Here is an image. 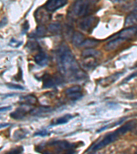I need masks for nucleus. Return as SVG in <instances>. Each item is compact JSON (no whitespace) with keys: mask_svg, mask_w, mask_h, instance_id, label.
<instances>
[{"mask_svg":"<svg viewBox=\"0 0 137 154\" xmlns=\"http://www.w3.org/2000/svg\"><path fill=\"white\" fill-rule=\"evenodd\" d=\"M123 41H124V40L123 39H121V38L117 37V38H115V39H114L113 40H111V41H110L109 43H108L105 46V49H106V51L115 50V49L118 47L119 45H121Z\"/></svg>","mask_w":137,"mask_h":154,"instance_id":"dca6fc26","label":"nucleus"},{"mask_svg":"<svg viewBox=\"0 0 137 154\" xmlns=\"http://www.w3.org/2000/svg\"><path fill=\"white\" fill-rule=\"evenodd\" d=\"M27 132H25L24 130H19L18 131H16L14 135V138L16 140H21L26 137Z\"/></svg>","mask_w":137,"mask_h":154,"instance_id":"b1692460","label":"nucleus"},{"mask_svg":"<svg viewBox=\"0 0 137 154\" xmlns=\"http://www.w3.org/2000/svg\"><path fill=\"white\" fill-rule=\"evenodd\" d=\"M85 40L84 36L80 32H75L72 36V43L76 47H81L83 42Z\"/></svg>","mask_w":137,"mask_h":154,"instance_id":"ddd939ff","label":"nucleus"},{"mask_svg":"<svg viewBox=\"0 0 137 154\" xmlns=\"http://www.w3.org/2000/svg\"><path fill=\"white\" fill-rule=\"evenodd\" d=\"M81 91H82V88L80 86H73L65 91V94L71 100L76 101L82 98L83 96Z\"/></svg>","mask_w":137,"mask_h":154,"instance_id":"423d86ee","label":"nucleus"},{"mask_svg":"<svg viewBox=\"0 0 137 154\" xmlns=\"http://www.w3.org/2000/svg\"><path fill=\"white\" fill-rule=\"evenodd\" d=\"M6 86L9 88L10 89H15V90H21V91H24V87L22 86L18 85V84H7Z\"/></svg>","mask_w":137,"mask_h":154,"instance_id":"393cba45","label":"nucleus"},{"mask_svg":"<svg viewBox=\"0 0 137 154\" xmlns=\"http://www.w3.org/2000/svg\"><path fill=\"white\" fill-rule=\"evenodd\" d=\"M99 19L96 17L89 16L84 17L79 23V27L81 30L86 32H90L97 26Z\"/></svg>","mask_w":137,"mask_h":154,"instance_id":"7ed1b4c3","label":"nucleus"},{"mask_svg":"<svg viewBox=\"0 0 137 154\" xmlns=\"http://www.w3.org/2000/svg\"><path fill=\"white\" fill-rule=\"evenodd\" d=\"M46 30L43 25H39L35 31V34H34V37H42L45 34Z\"/></svg>","mask_w":137,"mask_h":154,"instance_id":"5701e85b","label":"nucleus"},{"mask_svg":"<svg viewBox=\"0 0 137 154\" xmlns=\"http://www.w3.org/2000/svg\"><path fill=\"white\" fill-rule=\"evenodd\" d=\"M135 24H137V8L126 17L125 21V26H132Z\"/></svg>","mask_w":137,"mask_h":154,"instance_id":"2eb2a0df","label":"nucleus"},{"mask_svg":"<svg viewBox=\"0 0 137 154\" xmlns=\"http://www.w3.org/2000/svg\"><path fill=\"white\" fill-rule=\"evenodd\" d=\"M62 27L61 23L58 22H54L51 23L48 26V31L50 33L54 34H58L61 32Z\"/></svg>","mask_w":137,"mask_h":154,"instance_id":"a211bd4d","label":"nucleus"},{"mask_svg":"<svg viewBox=\"0 0 137 154\" xmlns=\"http://www.w3.org/2000/svg\"><path fill=\"white\" fill-rule=\"evenodd\" d=\"M43 88L54 87L56 85H59L63 82L62 77L57 75H51L49 74H45L42 77Z\"/></svg>","mask_w":137,"mask_h":154,"instance_id":"39448f33","label":"nucleus"},{"mask_svg":"<svg viewBox=\"0 0 137 154\" xmlns=\"http://www.w3.org/2000/svg\"><path fill=\"white\" fill-rule=\"evenodd\" d=\"M136 75H137V72H135V73H133V74H132V75H130V76H129V77H127V78L125 79L124 82H128V81H130L131 79H132V78H133V77H136Z\"/></svg>","mask_w":137,"mask_h":154,"instance_id":"c85d7f7f","label":"nucleus"},{"mask_svg":"<svg viewBox=\"0 0 137 154\" xmlns=\"http://www.w3.org/2000/svg\"><path fill=\"white\" fill-rule=\"evenodd\" d=\"M34 61L38 65L40 66V67H44L48 64L49 58H48L47 54H46L45 52H40L34 57Z\"/></svg>","mask_w":137,"mask_h":154,"instance_id":"1a4fd4ad","label":"nucleus"},{"mask_svg":"<svg viewBox=\"0 0 137 154\" xmlns=\"http://www.w3.org/2000/svg\"><path fill=\"white\" fill-rule=\"evenodd\" d=\"M22 101H24V104H28V106H29V105H34L37 102L36 97H34V95H28V96L24 97Z\"/></svg>","mask_w":137,"mask_h":154,"instance_id":"412c9836","label":"nucleus"},{"mask_svg":"<svg viewBox=\"0 0 137 154\" xmlns=\"http://www.w3.org/2000/svg\"><path fill=\"white\" fill-rule=\"evenodd\" d=\"M24 149H23L22 147H19L17 148H15V149H13V150H11L10 151H9L8 153L6 154H22Z\"/></svg>","mask_w":137,"mask_h":154,"instance_id":"a878e982","label":"nucleus"},{"mask_svg":"<svg viewBox=\"0 0 137 154\" xmlns=\"http://www.w3.org/2000/svg\"><path fill=\"white\" fill-rule=\"evenodd\" d=\"M66 0H50L46 2L45 8L48 12H54L67 4Z\"/></svg>","mask_w":137,"mask_h":154,"instance_id":"0eeeda50","label":"nucleus"},{"mask_svg":"<svg viewBox=\"0 0 137 154\" xmlns=\"http://www.w3.org/2000/svg\"><path fill=\"white\" fill-rule=\"evenodd\" d=\"M89 154H97V153H90Z\"/></svg>","mask_w":137,"mask_h":154,"instance_id":"72a5a7b5","label":"nucleus"},{"mask_svg":"<svg viewBox=\"0 0 137 154\" xmlns=\"http://www.w3.org/2000/svg\"><path fill=\"white\" fill-rule=\"evenodd\" d=\"M96 58H84V62L86 67H94L96 65Z\"/></svg>","mask_w":137,"mask_h":154,"instance_id":"4be33fe9","label":"nucleus"},{"mask_svg":"<svg viewBox=\"0 0 137 154\" xmlns=\"http://www.w3.org/2000/svg\"><path fill=\"white\" fill-rule=\"evenodd\" d=\"M9 125V124H1V128H5V127L4 126H8Z\"/></svg>","mask_w":137,"mask_h":154,"instance_id":"473e14b6","label":"nucleus"},{"mask_svg":"<svg viewBox=\"0 0 137 154\" xmlns=\"http://www.w3.org/2000/svg\"><path fill=\"white\" fill-rule=\"evenodd\" d=\"M90 2L88 1H77L73 4L72 13L76 17H83L88 13Z\"/></svg>","mask_w":137,"mask_h":154,"instance_id":"20e7f679","label":"nucleus"},{"mask_svg":"<svg viewBox=\"0 0 137 154\" xmlns=\"http://www.w3.org/2000/svg\"><path fill=\"white\" fill-rule=\"evenodd\" d=\"M47 10H43V9H41L39 11V9L37 10L35 13V19H36L38 23H44L45 22H47L49 20V17L50 16L47 14Z\"/></svg>","mask_w":137,"mask_h":154,"instance_id":"9d476101","label":"nucleus"},{"mask_svg":"<svg viewBox=\"0 0 137 154\" xmlns=\"http://www.w3.org/2000/svg\"><path fill=\"white\" fill-rule=\"evenodd\" d=\"M65 154H74V151H73V150L72 149H71L67 150V151L65 152Z\"/></svg>","mask_w":137,"mask_h":154,"instance_id":"7c9ffc66","label":"nucleus"},{"mask_svg":"<svg viewBox=\"0 0 137 154\" xmlns=\"http://www.w3.org/2000/svg\"><path fill=\"white\" fill-rule=\"evenodd\" d=\"M43 154H54V153H52L51 152H50V151H45V152H43Z\"/></svg>","mask_w":137,"mask_h":154,"instance_id":"2f4dec72","label":"nucleus"},{"mask_svg":"<svg viewBox=\"0 0 137 154\" xmlns=\"http://www.w3.org/2000/svg\"><path fill=\"white\" fill-rule=\"evenodd\" d=\"M99 42V40L92 39V38H88V39H85V40L83 42L81 47H85L86 49H90L98 45Z\"/></svg>","mask_w":137,"mask_h":154,"instance_id":"6ab92c4d","label":"nucleus"},{"mask_svg":"<svg viewBox=\"0 0 137 154\" xmlns=\"http://www.w3.org/2000/svg\"><path fill=\"white\" fill-rule=\"evenodd\" d=\"M28 111V110H27L25 107H20V108H18L16 110L11 113L10 116L15 119H22L26 116Z\"/></svg>","mask_w":137,"mask_h":154,"instance_id":"f8f14e48","label":"nucleus"},{"mask_svg":"<svg viewBox=\"0 0 137 154\" xmlns=\"http://www.w3.org/2000/svg\"><path fill=\"white\" fill-rule=\"evenodd\" d=\"M137 34V26L130 27V28H125L124 30H121L120 32L117 34L118 38H120L123 40L130 39L132 37L136 36Z\"/></svg>","mask_w":137,"mask_h":154,"instance_id":"6e6552de","label":"nucleus"},{"mask_svg":"<svg viewBox=\"0 0 137 154\" xmlns=\"http://www.w3.org/2000/svg\"><path fill=\"white\" fill-rule=\"evenodd\" d=\"M58 67L65 77L73 80H80L86 78V75L82 71L71 51L65 45H61L57 50Z\"/></svg>","mask_w":137,"mask_h":154,"instance_id":"f257e3e1","label":"nucleus"},{"mask_svg":"<svg viewBox=\"0 0 137 154\" xmlns=\"http://www.w3.org/2000/svg\"><path fill=\"white\" fill-rule=\"evenodd\" d=\"M10 109H11V107L10 106H8V107H3V108H1V112H5V111L6 110H8Z\"/></svg>","mask_w":137,"mask_h":154,"instance_id":"c756f323","label":"nucleus"},{"mask_svg":"<svg viewBox=\"0 0 137 154\" xmlns=\"http://www.w3.org/2000/svg\"><path fill=\"white\" fill-rule=\"evenodd\" d=\"M135 126V123L134 121H130L127 123L126 124H125L124 125H123L121 128H119V129L116 130L115 131L111 133L108 134L106 136L103 138V140L99 142V143L96 144L95 145H94L93 147L90 148L89 150L91 151H98L103 149L104 147H105L106 146L110 145V144L114 143L116 141L118 138H119L121 136L123 135V134H126L127 132L129 131H131Z\"/></svg>","mask_w":137,"mask_h":154,"instance_id":"f03ea898","label":"nucleus"},{"mask_svg":"<svg viewBox=\"0 0 137 154\" xmlns=\"http://www.w3.org/2000/svg\"><path fill=\"white\" fill-rule=\"evenodd\" d=\"M123 73H117L114 75L110 76V77H108L106 78L102 79L101 84L104 86H108L111 84H113L119 78V77L122 75Z\"/></svg>","mask_w":137,"mask_h":154,"instance_id":"f3484780","label":"nucleus"},{"mask_svg":"<svg viewBox=\"0 0 137 154\" xmlns=\"http://www.w3.org/2000/svg\"><path fill=\"white\" fill-rule=\"evenodd\" d=\"M73 118V116L71 114H65L64 116H61L56 119V123L54 124H53L54 125H61V124H65L67 123H68L71 118Z\"/></svg>","mask_w":137,"mask_h":154,"instance_id":"aec40b11","label":"nucleus"},{"mask_svg":"<svg viewBox=\"0 0 137 154\" xmlns=\"http://www.w3.org/2000/svg\"><path fill=\"white\" fill-rule=\"evenodd\" d=\"M82 56L83 58H97L101 56V52L99 51L94 49H86L82 52Z\"/></svg>","mask_w":137,"mask_h":154,"instance_id":"4468645a","label":"nucleus"},{"mask_svg":"<svg viewBox=\"0 0 137 154\" xmlns=\"http://www.w3.org/2000/svg\"><path fill=\"white\" fill-rule=\"evenodd\" d=\"M21 44H22V42H18V41H17L15 39H12L11 40V41L10 43V46H12V47H16V45H17V46H20L21 45Z\"/></svg>","mask_w":137,"mask_h":154,"instance_id":"cd10ccee","label":"nucleus"},{"mask_svg":"<svg viewBox=\"0 0 137 154\" xmlns=\"http://www.w3.org/2000/svg\"><path fill=\"white\" fill-rule=\"evenodd\" d=\"M136 154H137V152H136Z\"/></svg>","mask_w":137,"mask_h":154,"instance_id":"f704fd0d","label":"nucleus"},{"mask_svg":"<svg viewBox=\"0 0 137 154\" xmlns=\"http://www.w3.org/2000/svg\"><path fill=\"white\" fill-rule=\"evenodd\" d=\"M52 146H55L58 151H63V150H69L72 149V144L65 141V140H58V141L54 142L51 143Z\"/></svg>","mask_w":137,"mask_h":154,"instance_id":"9b49d317","label":"nucleus"},{"mask_svg":"<svg viewBox=\"0 0 137 154\" xmlns=\"http://www.w3.org/2000/svg\"><path fill=\"white\" fill-rule=\"evenodd\" d=\"M49 133L48 132L46 131V130H43V131H40V132H36V133L34 134V136H47L49 135Z\"/></svg>","mask_w":137,"mask_h":154,"instance_id":"bb28decb","label":"nucleus"}]
</instances>
